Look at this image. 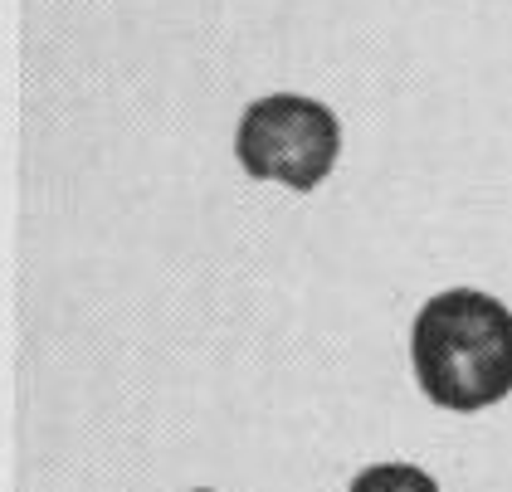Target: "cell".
I'll list each match as a JSON object with an SVG mask.
<instances>
[{"instance_id":"obj_3","label":"cell","mask_w":512,"mask_h":492,"mask_svg":"<svg viewBox=\"0 0 512 492\" xmlns=\"http://www.w3.org/2000/svg\"><path fill=\"white\" fill-rule=\"evenodd\" d=\"M347 492H439V483L415 463H371L347 483Z\"/></svg>"},{"instance_id":"obj_1","label":"cell","mask_w":512,"mask_h":492,"mask_svg":"<svg viewBox=\"0 0 512 492\" xmlns=\"http://www.w3.org/2000/svg\"><path fill=\"white\" fill-rule=\"evenodd\" d=\"M410 361L425 400L478 415L512 395V307L483 288H444L415 312Z\"/></svg>"},{"instance_id":"obj_4","label":"cell","mask_w":512,"mask_h":492,"mask_svg":"<svg viewBox=\"0 0 512 492\" xmlns=\"http://www.w3.org/2000/svg\"><path fill=\"white\" fill-rule=\"evenodd\" d=\"M196 492H210V488H196Z\"/></svg>"},{"instance_id":"obj_2","label":"cell","mask_w":512,"mask_h":492,"mask_svg":"<svg viewBox=\"0 0 512 492\" xmlns=\"http://www.w3.org/2000/svg\"><path fill=\"white\" fill-rule=\"evenodd\" d=\"M235 156L254 181L317 190L342 156V122L317 98L269 93V98H254L239 117Z\"/></svg>"}]
</instances>
